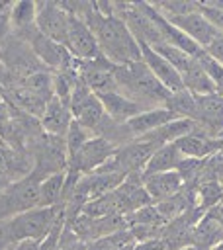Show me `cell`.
Wrapping results in <instances>:
<instances>
[{
	"label": "cell",
	"instance_id": "29",
	"mask_svg": "<svg viewBox=\"0 0 223 250\" xmlns=\"http://www.w3.org/2000/svg\"><path fill=\"white\" fill-rule=\"evenodd\" d=\"M135 246H137V240L129 232V229L88 242V250H135Z\"/></svg>",
	"mask_w": 223,
	"mask_h": 250
},
{
	"label": "cell",
	"instance_id": "24",
	"mask_svg": "<svg viewBox=\"0 0 223 250\" xmlns=\"http://www.w3.org/2000/svg\"><path fill=\"white\" fill-rule=\"evenodd\" d=\"M180 160H182V152L178 150V146L174 143L162 145L149 158V162H147V166L143 170V176L160 174V172H176Z\"/></svg>",
	"mask_w": 223,
	"mask_h": 250
},
{
	"label": "cell",
	"instance_id": "4",
	"mask_svg": "<svg viewBox=\"0 0 223 250\" xmlns=\"http://www.w3.org/2000/svg\"><path fill=\"white\" fill-rule=\"evenodd\" d=\"M27 154L33 158V174L39 180L68 170V150L65 137H55L43 131L27 145Z\"/></svg>",
	"mask_w": 223,
	"mask_h": 250
},
{
	"label": "cell",
	"instance_id": "10",
	"mask_svg": "<svg viewBox=\"0 0 223 250\" xmlns=\"http://www.w3.org/2000/svg\"><path fill=\"white\" fill-rule=\"evenodd\" d=\"M67 49L76 61H94L102 57L96 35L86 21L68 14V31H67Z\"/></svg>",
	"mask_w": 223,
	"mask_h": 250
},
{
	"label": "cell",
	"instance_id": "34",
	"mask_svg": "<svg viewBox=\"0 0 223 250\" xmlns=\"http://www.w3.org/2000/svg\"><path fill=\"white\" fill-rule=\"evenodd\" d=\"M203 160L205 158H190V156H182L176 172L180 174L184 186H194L198 182V176L201 172V166H203Z\"/></svg>",
	"mask_w": 223,
	"mask_h": 250
},
{
	"label": "cell",
	"instance_id": "6",
	"mask_svg": "<svg viewBox=\"0 0 223 250\" xmlns=\"http://www.w3.org/2000/svg\"><path fill=\"white\" fill-rule=\"evenodd\" d=\"M0 64L14 74L16 78H27L31 74H37L41 70H47L43 62L35 57L29 43L18 39L16 35H10L0 43Z\"/></svg>",
	"mask_w": 223,
	"mask_h": 250
},
{
	"label": "cell",
	"instance_id": "16",
	"mask_svg": "<svg viewBox=\"0 0 223 250\" xmlns=\"http://www.w3.org/2000/svg\"><path fill=\"white\" fill-rule=\"evenodd\" d=\"M139 47H141V61L149 66V70L156 76V80H158L170 94L184 90V82H182L180 72H178L166 59H162L156 51H153V49H151L149 45H145V43H139Z\"/></svg>",
	"mask_w": 223,
	"mask_h": 250
},
{
	"label": "cell",
	"instance_id": "18",
	"mask_svg": "<svg viewBox=\"0 0 223 250\" xmlns=\"http://www.w3.org/2000/svg\"><path fill=\"white\" fill-rule=\"evenodd\" d=\"M104 105V111L110 119L117 121V123H127L131 117L139 115L141 111L145 109H151V107H145L143 104L123 96L119 90H113V92H104V94H96Z\"/></svg>",
	"mask_w": 223,
	"mask_h": 250
},
{
	"label": "cell",
	"instance_id": "21",
	"mask_svg": "<svg viewBox=\"0 0 223 250\" xmlns=\"http://www.w3.org/2000/svg\"><path fill=\"white\" fill-rule=\"evenodd\" d=\"M174 145L178 146L182 156H190V158H207V156L219 152L217 150V139L207 135L200 125L192 133L178 139Z\"/></svg>",
	"mask_w": 223,
	"mask_h": 250
},
{
	"label": "cell",
	"instance_id": "28",
	"mask_svg": "<svg viewBox=\"0 0 223 250\" xmlns=\"http://www.w3.org/2000/svg\"><path fill=\"white\" fill-rule=\"evenodd\" d=\"M164 107H168L172 113H176L178 117H184V119H192V121H196V117H198L196 96L190 94L188 90H180V92L170 94V98L166 100Z\"/></svg>",
	"mask_w": 223,
	"mask_h": 250
},
{
	"label": "cell",
	"instance_id": "19",
	"mask_svg": "<svg viewBox=\"0 0 223 250\" xmlns=\"http://www.w3.org/2000/svg\"><path fill=\"white\" fill-rule=\"evenodd\" d=\"M174 119H178V115L172 113L168 107H164V105L162 107H151V109H145L139 115L131 117L125 123V129H127L131 139H139V137H145L147 133H151V131H155V129H158V127H162Z\"/></svg>",
	"mask_w": 223,
	"mask_h": 250
},
{
	"label": "cell",
	"instance_id": "44",
	"mask_svg": "<svg viewBox=\"0 0 223 250\" xmlns=\"http://www.w3.org/2000/svg\"><path fill=\"white\" fill-rule=\"evenodd\" d=\"M180 250H198L196 246H186V248H180Z\"/></svg>",
	"mask_w": 223,
	"mask_h": 250
},
{
	"label": "cell",
	"instance_id": "11",
	"mask_svg": "<svg viewBox=\"0 0 223 250\" xmlns=\"http://www.w3.org/2000/svg\"><path fill=\"white\" fill-rule=\"evenodd\" d=\"M37 29L41 35L67 47L68 12L61 6V2H53V0L37 2Z\"/></svg>",
	"mask_w": 223,
	"mask_h": 250
},
{
	"label": "cell",
	"instance_id": "12",
	"mask_svg": "<svg viewBox=\"0 0 223 250\" xmlns=\"http://www.w3.org/2000/svg\"><path fill=\"white\" fill-rule=\"evenodd\" d=\"M113 68L115 64H112L104 57L94 59V61H78V80L84 86H88L94 94L113 92L117 90Z\"/></svg>",
	"mask_w": 223,
	"mask_h": 250
},
{
	"label": "cell",
	"instance_id": "33",
	"mask_svg": "<svg viewBox=\"0 0 223 250\" xmlns=\"http://www.w3.org/2000/svg\"><path fill=\"white\" fill-rule=\"evenodd\" d=\"M94 135L86 129V127H82L78 121H74L72 119V123H70V127H68V131H67V135H65V141H67V150H68V158L88 141V139H92Z\"/></svg>",
	"mask_w": 223,
	"mask_h": 250
},
{
	"label": "cell",
	"instance_id": "14",
	"mask_svg": "<svg viewBox=\"0 0 223 250\" xmlns=\"http://www.w3.org/2000/svg\"><path fill=\"white\" fill-rule=\"evenodd\" d=\"M172 25H176L182 33H186L194 43H198L201 49H205L221 31L215 29L207 18L198 10V12H192V14H186V16H174V18H166Z\"/></svg>",
	"mask_w": 223,
	"mask_h": 250
},
{
	"label": "cell",
	"instance_id": "39",
	"mask_svg": "<svg viewBox=\"0 0 223 250\" xmlns=\"http://www.w3.org/2000/svg\"><path fill=\"white\" fill-rule=\"evenodd\" d=\"M12 115H14L12 105H10L8 102H0V129L12 119Z\"/></svg>",
	"mask_w": 223,
	"mask_h": 250
},
{
	"label": "cell",
	"instance_id": "13",
	"mask_svg": "<svg viewBox=\"0 0 223 250\" xmlns=\"http://www.w3.org/2000/svg\"><path fill=\"white\" fill-rule=\"evenodd\" d=\"M158 146H155L153 143L141 141V139H133L121 146H117L115 154H113V162L129 176L135 172H143L149 158L153 156V152Z\"/></svg>",
	"mask_w": 223,
	"mask_h": 250
},
{
	"label": "cell",
	"instance_id": "37",
	"mask_svg": "<svg viewBox=\"0 0 223 250\" xmlns=\"http://www.w3.org/2000/svg\"><path fill=\"white\" fill-rule=\"evenodd\" d=\"M203 51H205L213 61H217L219 64H223V31H221Z\"/></svg>",
	"mask_w": 223,
	"mask_h": 250
},
{
	"label": "cell",
	"instance_id": "45",
	"mask_svg": "<svg viewBox=\"0 0 223 250\" xmlns=\"http://www.w3.org/2000/svg\"><path fill=\"white\" fill-rule=\"evenodd\" d=\"M0 145H4V143H2V139H0Z\"/></svg>",
	"mask_w": 223,
	"mask_h": 250
},
{
	"label": "cell",
	"instance_id": "30",
	"mask_svg": "<svg viewBox=\"0 0 223 250\" xmlns=\"http://www.w3.org/2000/svg\"><path fill=\"white\" fill-rule=\"evenodd\" d=\"M125 219H127V229L129 227H155V229H158V227L166 225V221L162 219V215L158 213L155 203H149L145 207L135 209Z\"/></svg>",
	"mask_w": 223,
	"mask_h": 250
},
{
	"label": "cell",
	"instance_id": "35",
	"mask_svg": "<svg viewBox=\"0 0 223 250\" xmlns=\"http://www.w3.org/2000/svg\"><path fill=\"white\" fill-rule=\"evenodd\" d=\"M196 61L201 64V68L207 72V76L213 80V84L217 86V92L219 94H223V64H219L217 61H213L205 51H201L198 57H196Z\"/></svg>",
	"mask_w": 223,
	"mask_h": 250
},
{
	"label": "cell",
	"instance_id": "1",
	"mask_svg": "<svg viewBox=\"0 0 223 250\" xmlns=\"http://www.w3.org/2000/svg\"><path fill=\"white\" fill-rule=\"evenodd\" d=\"M61 6L88 23L100 45L102 57L121 66L141 61V47L125 21L115 14H102L96 2H61Z\"/></svg>",
	"mask_w": 223,
	"mask_h": 250
},
{
	"label": "cell",
	"instance_id": "23",
	"mask_svg": "<svg viewBox=\"0 0 223 250\" xmlns=\"http://www.w3.org/2000/svg\"><path fill=\"white\" fill-rule=\"evenodd\" d=\"M223 240V225L207 211L192 229V246L198 250H211Z\"/></svg>",
	"mask_w": 223,
	"mask_h": 250
},
{
	"label": "cell",
	"instance_id": "8",
	"mask_svg": "<svg viewBox=\"0 0 223 250\" xmlns=\"http://www.w3.org/2000/svg\"><path fill=\"white\" fill-rule=\"evenodd\" d=\"M117 146L113 143H110L104 137L94 135L92 139H88L70 158H68V170L78 172L82 176L92 174L94 170H98L100 166H104L113 154H115Z\"/></svg>",
	"mask_w": 223,
	"mask_h": 250
},
{
	"label": "cell",
	"instance_id": "7",
	"mask_svg": "<svg viewBox=\"0 0 223 250\" xmlns=\"http://www.w3.org/2000/svg\"><path fill=\"white\" fill-rule=\"evenodd\" d=\"M68 107H70L72 119L78 121L82 127H86L92 135H96L102 121L106 119V111H104L100 98L88 86H84L80 80L76 82V86L70 94Z\"/></svg>",
	"mask_w": 223,
	"mask_h": 250
},
{
	"label": "cell",
	"instance_id": "25",
	"mask_svg": "<svg viewBox=\"0 0 223 250\" xmlns=\"http://www.w3.org/2000/svg\"><path fill=\"white\" fill-rule=\"evenodd\" d=\"M180 76L184 82V90H188L194 96H207L217 92V86L213 84V80L207 76V72L201 68V64L196 59Z\"/></svg>",
	"mask_w": 223,
	"mask_h": 250
},
{
	"label": "cell",
	"instance_id": "27",
	"mask_svg": "<svg viewBox=\"0 0 223 250\" xmlns=\"http://www.w3.org/2000/svg\"><path fill=\"white\" fill-rule=\"evenodd\" d=\"M194 188V195H196V207L205 215L207 211H211L213 207H217L219 203H223V186L219 182H203V184H196Z\"/></svg>",
	"mask_w": 223,
	"mask_h": 250
},
{
	"label": "cell",
	"instance_id": "43",
	"mask_svg": "<svg viewBox=\"0 0 223 250\" xmlns=\"http://www.w3.org/2000/svg\"><path fill=\"white\" fill-rule=\"evenodd\" d=\"M0 102H6V94H4V86L0 84Z\"/></svg>",
	"mask_w": 223,
	"mask_h": 250
},
{
	"label": "cell",
	"instance_id": "20",
	"mask_svg": "<svg viewBox=\"0 0 223 250\" xmlns=\"http://www.w3.org/2000/svg\"><path fill=\"white\" fill-rule=\"evenodd\" d=\"M41 123V129L49 135H55V137H65L70 123H72V113H70V107L67 102H63L61 98L53 96L47 105H45V111L39 119Z\"/></svg>",
	"mask_w": 223,
	"mask_h": 250
},
{
	"label": "cell",
	"instance_id": "31",
	"mask_svg": "<svg viewBox=\"0 0 223 250\" xmlns=\"http://www.w3.org/2000/svg\"><path fill=\"white\" fill-rule=\"evenodd\" d=\"M151 49L156 51L162 59H166L180 74L194 62V57H190L188 53H184V51H180V49H176V47H172V45H168V43H158V45H153Z\"/></svg>",
	"mask_w": 223,
	"mask_h": 250
},
{
	"label": "cell",
	"instance_id": "38",
	"mask_svg": "<svg viewBox=\"0 0 223 250\" xmlns=\"http://www.w3.org/2000/svg\"><path fill=\"white\" fill-rule=\"evenodd\" d=\"M6 250H39V242H35V240H20V242H14V244L6 246Z\"/></svg>",
	"mask_w": 223,
	"mask_h": 250
},
{
	"label": "cell",
	"instance_id": "42",
	"mask_svg": "<svg viewBox=\"0 0 223 250\" xmlns=\"http://www.w3.org/2000/svg\"><path fill=\"white\" fill-rule=\"evenodd\" d=\"M217 150H219V152H223V133L217 137Z\"/></svg>",
	"mask_w": 223,
	"mask_h": 250
},
{
	"label": "cell",
	"instance_id": "5",
	"mask_svg": "<svg viewBox=\"0 0 223 250\" xmlns=\"http://www.w3.org/2000/svg\"><path fill=\"white\" fill-rule=\"evenodd\" d=\"M39 186L41 180L31 172L0 191V221L39 207Z\"/></svg>",
	"mask_w": 223,
	"mask_h": 250
},
{
	"label": "cell",
	"instance_id": "46",
	"mask_svg": "<svg viewBox=\"0 0 223 250\" xmlns=\"http://www.w3.org/2000/svg\"><path fill=\"white\" fill-rule=\"evenodd\" d=\"M221 186H223V182H221Z\"/></svg>",
	"mask_w": 223,
	"mask_h": 250
},
{
	"label": "cell",
	"instance_id": "41",
	"mask_svg": "<svg viewBox=\"0 0 223 250\" xmlns=\"http://www.w3.org/2000/svg\"><path fill=\"white\" fill-rule=\"evenodd\" d=\"M207 4H211V6L219 8V10H223V0H211V2H207Z\"/></svg>",
	"mask_w": 223,
	"mask_h": 250
},
{
	"label": "cell",
	"instance_id": "9",
	"mask_svg": "<svg viewBox=\"0 0 223 250\" xmlns=\"http://www.w3.org/2000/svg\"><path fill=\"white\" fill-rule=\"evenodd\" d=\"M29 47L33 49L35 57L43 62V66L51 72H65L76 66V59L68 53V49L45 35H41L39 31H35L29 37Z\"/></svg>",
	"mask_w": 223,
	"mask_h": 250
},
{
	"label": "cell",
	"instance_id": "22",
	"mask_svg": "<svg viewBox=\"0 0 223 250\" xmlns=\"http://www.w3.org/2000/svg\"><path fill=\"white\" fill-rule=\"evenodd\" d=\"M143 186H145L151 201L158 203V201L178 193L184 188V182L178 172H160V174L143 176Z\"/></svg>",
	"mask_w": 223,
	"mask_h": 250
},
{
	"label": "cell",
	"instance_id": "17",
	"mask_svg": "<svg viewBox=\"0 0 223 250\" xmlns=\"http://www.w3.org/2000/svg\"><path fill=\"white\" fill-rule=\"evenodd\" d=\"M10 23H12V35H16L18 39L27 43L29 37L35 31H39L37 29V2H33V0L12 2Z\"/></svg>",
	"mask_w": 223,
	"mask_h": 250
},
{
	"label": "cell",
	"instance_id": "3",
	"mask_svg": "<svg viewBox=\"0 0 223 250\" xmlns=\"http://www.w3.org/2000/svg\"><path fill=\"white\" fill-rule=\"evenodd\" d=\"M63 213H65L63 205H59V207H35V209H29L25 213L4 219V221H0V244L10 246V244L20 242V240L41 242L51 232V229L55 227V223L59 221V217Z\"/></svg>",
	"mask_w": 223,
	"mask_h": 250
},
{
	"label": "cell",
	"instance_id": "2",
	"mask_svg": "<svg viewBox=\"0 0 223 250\" xmlns=\"http://www.w3.org/2000/svg\"><path fill=\"white\" fill-rule=\"evenodd\" d=\"M113 74L117 90L145 107H162L170 98V92L156 80L143 61L115 66Z\"/></svg>",
	"mask_w": 223,
	"mask_h": 250
},
{
	"label": "cell",
	"instance_id": "26",
	"mask_svg": "<svg viewBox=\"0 0 223 250\" xmlns=\"http://www.w3.org/2000/svg\"><path fill=\"white\" fill-rule=\"evenodd\" d=\"M67 172L51 174L41 180L39 186V207H59L63 205V191H65Z\"/></svg>",
	"mask_w": 223,
	"mask_h": 250
},
{
	"label": "cell",
	"instance_id": "36",
	"mask_svg": "<svg viewBox=\"0 0 223 250\" xmlns=\"http://www.w3.org/2000/svg\"><path fill=\"white\" fill-rule=\"evenodd\" d=\"M59 250H88V244L78 238L67 225L63 227L61 238H59Z\"/></svg>",
	"mask_w": 223,
	"mask_h": 250
},
{
	"label": "cell",
	"instance_id": "32",
	"mask_svg": "<svg viewBox=\"0 0 223 250\" xmlns=\"http://www.w3.org/2000/svg\"><path fill=\"white\" fill-rule=\"evenodd\" d=\"M203 182H219V184L223 182V152H215L203 160V166L196 184H203Z\"/></svg>",
	"mask_w": 223,
	"mask_h": 250
},
{
	"label": "cell",
	"instance_id": "15",
	"mask_svg": "<svg viewBox=\"0 0 223 250\" xmlns=\"http://www.w3.org/2000/svg\"><path fill=\"white\" fill-rule=\"evenodd\" d=\"M198 104V117L196 123L213 139L223 133V94H207L196 96Z\"/></svg>",
	"mask_w": 223,
	"mask_h": 250
},
{
	"label": "cell",
	"instance_id": "40",
	"mask_svg": "<svg viewBox=\"0 0 223 250\" xmlns=\"http://www.w3.org/2000/svg\"><path fill=\"white\" fill-rule=\"evenodd\" d=\"M209 213H211V215H213V217H215V219H217V221L223 225V203H219L217 207H213Z\"/></svg>",
	"mask_w": 223,
	"mask_h": 250
}]
</instances>
